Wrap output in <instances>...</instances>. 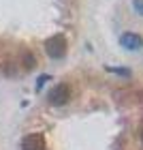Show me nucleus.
Returning a JSON list of instances; mask_svg holds the SVG:
<instances>
[{"mask_svg":"<svg viewBox=\"0 0 143 150\" xmlns=\"http://www.w3.org/2000/svg\"><path fill=\"white\" fill-rule=\"evenodd\" d=\"M45 52L49 58H62L66 54V39L62 35H53L45 41Z\"/></svg>","mask_w":143,"mask_h":150,"instance_id":"nucleus-1","label":"nucleus"},{"mask_svg":"<svg viewBox=\"0 0 143 150\" xmlns=\"http://www.w3.org/2000/svg\"><path fill=\"white\" fill-rule=\"evenodd\" d=\"M47 99H49V103L56 105V107L66 105V103L71 101V88H69V84H58V86H53L51 90H49V94H47Z\"/></svg>","mask_w":143,"mask_h":150,"instance_id":"nucleus-2","label":"nucleus"},{"mask_svg":"<svg viewBox=\"0 0 143 150\" xmlns=\"http://www.w3.org/2000/svg\"><path fill=\"white\" fill-rule=\"evenodd\" d=\"M22 150H45V137L41 133L26 135V139L22 142Z\"/></svg>","mask_w":143,"mask_h":150,"instance_id":"nucleus-3","label":"nucleus"},{"mask_svg":"<svg viewBox=\"0 0 143 150\" xmlns=\"http://www.w3.org/2000/svg\"><path fill=\"white\" fill-rule=\"evenodd\" d=\"M120 43H122V47H126V50H141L143 47V37H139L137 32H124V35L120 37Z\"/></svg>","mask_w":143,"mask_h":150,"instance_id":"nucleus-4","label":"nucleus"},{"mask_svg":"<svg viewBox=\"0 0 143 150\" xmlns=\"http://www.w3.org/2000/svg\"><path fill=\"white\" fill-rule=\"evenodd\" d=\"M109 71H113L118 75H124V77H130V69H124V67H109Z\"/></svg>","mask_w":143,"mask_h":150,"instance_id":"nucleus-5","label":"nucleus"},{"mask_svg":"<svg viewBox=\"0 0 143 150\" xmlns=\"http://www.w3.org/2000/svg\"><path fill=\"white\" fill-rule=\"evenodd\" d=\"M24 64H26V67H34V58H32V54H30V52H26V56H24Z\"/></svg>","mask_w":143,"mask_h":150,"instance_id":"nucleus-6","label":"nucleus"},{"mask_svg":"<svg viewBox=\"0 0 143 150\" xmlns=\"http://www.w3.org/2000/svg\"><path fill=\"white\" fill-rule=\"evenodd\" d=\"M135 9H137L139 15H143V0H135Z\"/></svg>","mask_w":143,"mask_h":150,"instance_id":"nucleus-7","label":"nucleus"},{"mask_svg":"<svg viewBox=\"0 0 143 150\" xmlns=\"http://www.w3.org/2000/svg\"><path fill=\"white\" fill-rule=\"evenodd\" d=\"M47 79H49V77H47V75H43V77H39V79H36V86H43V84H45Z\"/></svg>","mask_w":143,"mask_h":150,"instance_id":"nucleus-8","label":"nucleus"},{"mask_svg":"<svg viewBox=\"0 0 143 150\" xmlns=\"http://www.w3.org/2000/svg\"><path fill=\"white\" fill-rule=\"evenodd\" d=\"M141 137H143V133H141Z\"/></svg>","mask_w":143,"mask_h":150,"instance_id":"nucleus-9","label":"nucleus"}]
</instances>
